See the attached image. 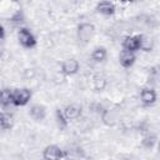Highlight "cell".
I'll return each mask as SVG.
<instances>
[{
  "label": "cell",
  "instance_id": "obj_17",
  "mask_svg": "<svg viewBox=\"0 0 160 160\" xmlns=\"http://www.w3.org/2000/svg\"><path fill=\"white\" fill-rule=\"evenodd\" d=\"M92 84H94V89H95L96 91H102V90L106 88V79L98 75V76L94 78Z\"/></svg>",
  "mask_w": 160,
  "mask_h": 160
},
{
  "label": "cell",
  "instance_id": "obj_8",
  "mask_svg": "<svg viewBox=\"0 0 160 160\" xmlns=\"http://www.w3.org/2000/svg\"><path fill=\"white\" fill-rule=\"evenodd\" d=\"M79 61L76 59H66L61 64V72L64 75H74L79 71Z\"/></svg>",
  "mask_w": 160,
  "mask_h": 160
},
{
  "label": "cell",
  "instance_id": "obj_1",
  "mask_svg": "<svg viewBox=\"0 0 160 160\" xmlns=\"http://www.w3.org/2000/svg\"><path fill=\"white\" fill-rule=\"evenodd\" d=\"M31 95V90L28 88L15 89L12 90V102L15 106H24L30 101Z\"/></svg>",
  "mask_w": 160,
  "mask_h": 160
},
{
  "label": "cell",
  "instance_id": "obj_12",
  "mask_svg": "<svg viewBox=\"0 0 160 160\" xmlns=\"http://www.w3.org/2000/svg\"><path fill=\"white\" fill-rule=\"evenodd\" d=\"M96 11L101 15H105V16H109V15H112L115 12V5L110 1H106V0H102L100 2H98L96 5Z\"/></svg>",
  "mask_w": 160,
  "mask_h": 160
},
{
  "label": "cell",
  "instance_id": "obj_2",
  "mask_svg": "<svg viewBox=\"0 0 160 160\" xmlns=\"http://www.w3.org/2000/svg\"><path fill=\"white\" fill-rule=\"evenodd\" d=\"M18 40H19V44L22 48H25V49H31V48H34L36 45L35 36L26 28H21L19 30V32H18Z\"/></svg>",
  "mask_w": 160,
  "mask_h": 160
},
{
  "label": "cell",
  "instance_id": "obj_18",
  "mask_svg": "<svg viewBox=\"0 0 160 160\" xmlns=\"http://www.w3.org/2000/svg\"><path fill=\"white\" fill-rule=\"evenodd\" d=\"M155 144H156V136L155 135H146L141 140V145L145 149H151V148H154Z\"/></svg>",
  "mask_w": 160,
  "mask_h": 160
},
{
  "label": "cell",
  "instance_id": "obj_14",
  "mask_svg": "<svg viewBox=\"0 0 160 160\" xmlns=\"http://www.w3.org/2000/svg\"><path fill=\"white\" fill-rule=\"evenodd\" d=\"M55 119H56V124H58L59 129H60V130H65L66 126H68L69 120H68V118L65 116L64 110L56 109V111H55Z\"/></svg>",
  "mask_w": 160,
  "mask_h": 160
},
{
  "label": "cell",
  "instance_id": "obj_11",
  "mask_svg": "<svg viewBox=\"0 0 160 160\" xmlns=\"http://www.w3.org/2000/svg\"><path fill=\"white\" fill-rule=\"evenodd\" d=\"M29 115L32 120L35 121H41L44 120L45 115H46V110H45V106L42 105H39V104H35L32 105L30 109H29Z\"/></svg>",
  "mask_w": 160,
  "mask_h": 160
},
{
  "label": "cell",
  "instance_id": "obj_4",
  "mask_svg": "<svg viewBox=\"0 0 160 160\" xmlns=\"http://www.w3.org/2000/svg\"><path fill=\"white\" fill-rule=\"evenodd\" d=\"M141 40H142V35H130L126 36L122 40V49L125 50H130V51H138L141 49Z\"/></svg>",
  "mask_w": 160,
  "mask_h": 160
},
{
  "label": "cell",
  "instance_id": "obj_20",
  "mask_svg": "<svg viewBox=\"0 0 160 160\" xmlns=\"http://www.w3.org/2000/svg\"><path fill=\"white\" fill-rule=\"evenodd\" d=\"M119 1H121V2H129V1H132V0H119Z\"/></svg>",
  "mask_w": 160,
  "mask_h": 160
},
{
  "label": "cell",
  "instance_id": "obj_6",
  "mask_svg": "<svg viewBox=\"0 0 160 160\" xmlns=\"http://www.w3.org/2000/svg\"><path fill=\"white\" fill-rule=\"evenodd\" d=\"M135 60H136V56H135V52L134 51L125 50V49L121 50V52L119 55V62H120V65L122 68L128 69V68L132 66L134 62H135Z\"/></svg>",
  "mask_w": 160,
  "mask_h": 160
},
{
  "label": "cell",
  "instance_id": "obj_16",
  "mask_svg": "<svg viewBox=\"0 0 160 160\" xmlns=\"http://www.w3.org/2000/svg\"><path fill=\"white\" fill-rule=\"evenodd\" d=\"M106 56H108V52H106V49L105 48H96L92 52H91V59L94 60V61H96V62H101V61H104L105 59H106Z\"/></svg>",
  "mask_w": 160,
  "mask_h": 160
},
{
  "label": "cell",
  "instance_id": "obj_9",
  "mask_svg": "<svg viewBox=\"0 0 160 160\" xmlns=\"http://www.w3.org/2000/svg\"><path fill=\"white\" fill-rule=\"evenodd\" d=\"M81 112H82V108L81 105L76 104V102H72V104H69L65 106L64 109V114L65 116L68 118V120H75V119H79L81 116Z\"/></svg>",
  "mask_w": 160,
  "mask_h": 160
},
{
  "label": "cell",
  "instance_id": "obj_5",
  "mask_svg": "<svg viewBox=\"0 0 160 160\" xmlns=\"http://www.w3.org/2000/svg\"><path fill=\"white\" fill-rule=\"evenodd\" d=\"M66 155L62 152V150L58 145H48L42 150V158L46 160H55V159H61L65 158Z\"/></svg>",
  "mask_w": 160,
  "mask_h": 160
},
{
  "label": "cell",
  "instance_id": "obj_15",
  "mask_svg": "<svg viewBox=\"0 0 160 160\" xmlns=\"http://www.w3.org/2000/svg\"><path fill=\"white\" fill-rule=\"evenodd\" d=\"M11 104L14 105V102H12V90L2 89L1 90V105H2V108L5 109L6 106H10Z\"/></svg>",
  "mask_w": 160,
  "mask_h": 160
},
{
  "label": "cell",
  "instance_id": "obj_7",
  "mask_svg": "<svg viewBox=\"0 0 160 160\" xmlns=\"http://www.w3.org/2000/svg\"><path fill=\"white\" fill-rule=\"evenodd\" d=\"M101 121L106 126H115L119 121V114L115 110L105 109L101 111Z\"/></svg>",
  "mask_w": 160,
  "mask_h": 160
},
{
  "label": "cell",
  "instance_id": "obj_19",
  "mask_svg": "<svg viewBox=\"0 0 160 160\" xmlns=\"http://www.w3.org/2000/svg\"><path fill=\"white\" fill-rule=\"evenodd\" d=\"M151 46H152V45H151L150 39L142 36V40H141V50H144V51H150V50H151Z\"/></svg>",
  "mask_w": 160,
  "mask_h": 160
},
{
  "label": "cell",
  "instance_id": "obj_13",
  "mask_svg": "<svg viewBox=\"0 0 160 160\" xmlns=\"http://www.w3.org/2000/svg\"><path fill=\"white\" fill-rule=\"evenodd\" d=\"M0 126L2 130H10L14 126V116L10 112L2 111L0 115Z\"/></svg>",
  "mask_w": 160,
  "mask_h": 160
},
{
  "label": "cell",
  "instance_id": "obj_3",
  "mask_svg": "<svg viewBox=\"0 0 160 160\" xmlns=\"http://www.w3.org/2000/svg\"><path fill=\"white\" fill-rule=\"evenodd\" d=\"M94 34H95V26L90 22H81L78 26V39L84 44L89 42L92 39Z\"/></svg>",
  "mask_w": 160,
  "mask_h": 160
},
{
  "label": "cell",
  "instance_id": "obj_21",
  "mask_svg": "<svg viewBox=\"0 0 160 160\" xmlns=\"http://www.w3.org/2000/svg\"><path fill=\"white\" fill-rule=\"evenodd\" d=\"M158 148H159V151H160V142H159V145H158Z\"/></svg>",
  "mask_w": 160,
  "mask_h": 160
},
{
  "label": "cell",
  "instance_id": "obj_10",
  "mask_svg": "<svg viewBox=\"0 0 160 160\" xmlns=\"http://www.w3.org/2000/svg\"><path fill=\"white\" fill-rule=\"evenodd\" d=\"M140 100L144 105H152L156 101V92L151 88H144L140 91Z\"/></svg>",
  "mask_w": 160,
  "mask_h": 160
}]
</instances>
